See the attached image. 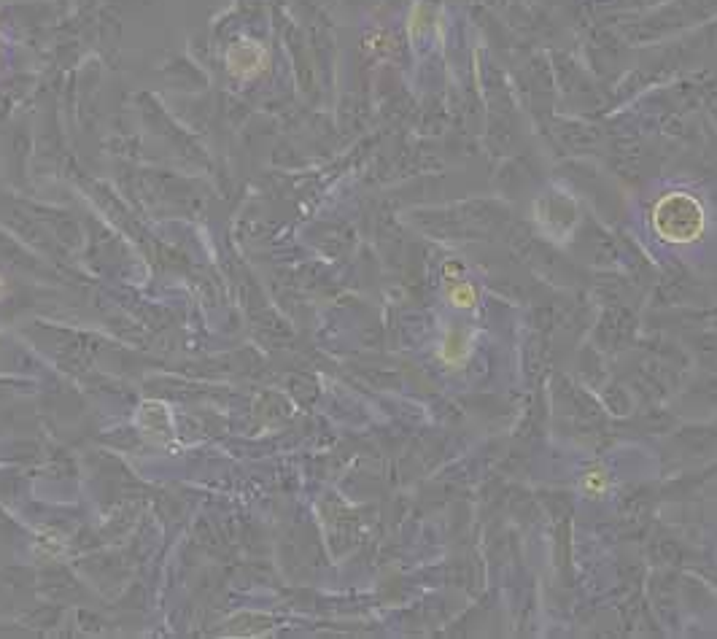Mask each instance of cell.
Returning <instances> with one entry per match:
<instances>
[{
  "instance_id": "obj_1",
  "label": "cell",
  "mask_w": 717,
  "mask_h": 639,
  "mask_svg": "<svg viewBox=\"0 0 717 639\" xmlns=\"http://www.w3.org/2000/svg\"><path fill=\"white\" fill-rule=\"evenodd\" d=\"M653 227L669 243H691L704 232V208L696 197L672 192L658 200L653 211Z\"/></svg>"
},
{
  "instance_id": "obj_2",
  "label": "cell",
  "mask_w": 717,
  "mask_h": 639,
  "mask_svg": "<svg viewBox=\"0 0 717 639\" xmlns=\"http://www.w3.org/2000/svg\"><path fill=\"white\" fill-rule=\"evenodd\" d=\"M267 65H270V52L259 41H238L227 52V71L240 81L265 73Z\"/></svg>"
},
{
  "instance_id": "obj_3",
  "label": "cell",
  "mask_w": 717,
  "mask_h": 639,
  "mask_svg": "<svg viewBox=\"0 0 717 639\" xmlns=\"http://www.w3.org/2000/svg\"><path fill=\"white\" fill-rule=\"evenodd\" d=\"M138 429L149 443H168L173 437V416H170L168 405L157 400L143 402L141 410H138Z\"/></svg>"
},
{
  "instance_id": "obj_4",
  "label": "cell",
  "mask_w": 717,
  "mask_h": 639,
  "mask_svg": "<svg viewBox=\"0 0 717 639\" xmlns=\"http://www.w3.org/2000/svg\"><path fill=\"white\" fill-rule=\"evenodd\" d=\"M448 297L453 305L459 308H472L475 305V289L470 284H464L459 278H448Z\"/></svg>"
},
{
  "instance_id": "obj_5",
  "label": "cell",
  "mask_w": 717,
  "mask_h": 639,
  "mask_svg": "<svg viewBox=\"0 0 717 639\" xmlns=\"http://www.w3.org/2000/svg\"><path fill=\"white\" fill-rule=\"evenodd\" d=\"M3 292H6V284H3V278H0V297H3Z\"/></svg>"
}]
</instances>
